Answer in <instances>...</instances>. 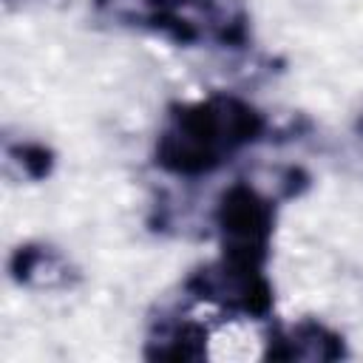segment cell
<instances>
[{
    "label": "cell",
    "mask_w": 363,
    "mask_h": 363,
    "mask_svg": "<svg viewBox=\"0 0 363 363\" xmlns=\"http://www.w3.org/2000/svg\"><path fill=\"white\" fill-rule=\"evenodd\" d=\"M264 130L267 119L258 108L230 94H213L170 108L153 156L164 173L196 179L218 170L247 145H255Z\"/></svg>",
    "instance_id": "obj_1"
},
{
    "label": "cell",
    "mask_w": 363,
    "mask_h": 363,
    "mask_svg": "<svg viewBox=\"0 0 363 363\" xmlns=\"http://www.w3.org/2000/svg\"><path fill=\"white\" fill-rule=\"evenodd\" d=\"M147 31L179 45L241 48L250 37V17L241 0H156Z\"/></svg>",
    "instance_id": "obj_2"
},
{
    "label": "cell",
    "mask_w": 363,
    "mask_h": 363,
    "mask_svg": "<svg viewBox=\"0 0 363 363\" xmlns=\"http://www.w3.org/2000/svg\"><path fill=\"white\" fill-rule=\"evenodd\" d=\"M275 207L255 187L235 182L216 204V230L221 235V255L230 261L264 267L269 255Z\"/></svg>",
    "instance_id": "obj_3"
},
{
    "label": "cell",
    "mask_w": 363,
    "mask_h": 363,
    "mask_svg": "<svg viewBox=\"0 0 363 363\" xmlns=\"http://www.w3.org/2000/svg\"><path fill=\"white\" fill-rule=\"evenodd\" d=\"M184 292L196 301L247 318H264L272 309V286L264 278V267L230 261L224 255L196 269L187 278Z\"/></svg>",
    "instance_id": "obj_4"
},
{
    "label": "cell",
    "mask_w": 363,
    "mask_h": 363,
    "mask_svg": "<svg viewBox=\"0 0 363 363\" xmlns=\"http://www.w3.org/2000/svg\"><path fill=\"white\" fill-rule=\"evenodd\" d=\"M343 354H346L343 337L318 320H301L295 326L275 329L267 343V357H272V360L323 363V360H337Z\"/></svg>",
    "instance_id": "obj_5"
},
{
    "label": "cell",
    "mask_w": 363,
    "mask_h": 363,
    "mask_svg": "<svg viewBox=\"0 0 363 363\" xmlns=\"http://www.w3.org/2000/svg\"><path fill=\"white\" fill-rule=\"evenodd\" d=\"M9 275L20 286H34V289H57L68 286L74 278V269L68 261L45 244H26L17 247L9 258Z\"/></svg>",
    "instance_id": "obj_6"
},
{
    "label": "cell",
    "mask_w": 363,
    "mask_h": 363,
    "mask_svg": "<svg viewBox=\"0 0 363 363\" xmlns=\"http://www.w3.org/2000/svg\"><path fill=\"white\" fill-rule=\"evenodd\" d=\"M204 354H207V329L204 323L187 318L159 320L145 346V357L150 360H201Z\"/></svg>",
    "instance_id": "obj_7"
},
{
    "label": "cell",
    "mask_w": 363,
    "mask_h": 363,
    "mask_svg": "<svg viewBox=\"0 0 363 363\" xmlns=\"http://www.w3.org/2000/svg\"><path fill=\"white\" fill-rule=\"evenodd\" d=\"M9 159L17 162L23 167V173L28 179H45L51 173V164H54V156L48 147L37 145V142H23V145H9Z\"/></svg>",
    "instance_id": "obj_8"
},
{
    "label": "cell",
    "mask_w": 363,
    "mask_h": 363,
    "mask_svg": "<svg viewBox=\"0 0 363 363\" xmlns=\"http://www.w3.org/2000/svg\"><path fill=\"white\" fill-rule=\"evenodd\" d=\"M357 130H360V133H363V116H360V122H357Z\"/></svg>",
    "instance_id": "obj_9"
}]
</instances>
